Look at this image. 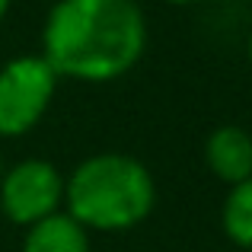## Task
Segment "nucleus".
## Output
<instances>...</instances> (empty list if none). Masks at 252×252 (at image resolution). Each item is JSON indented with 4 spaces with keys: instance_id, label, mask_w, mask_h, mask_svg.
Returning a JSON list of instances; mask_svg holds the SVG:
<instances>
[{
    "instance_id": "1",
    "label": "nucleus",
    "mask_w": 252,
    "mask_h": 252,
    "mask_svg": "<svg viewBox=\"0 0 252 252\" xmlns=\"http://www.w3.org/2000/svg\"><path fill=\"white\" fill-rule=\"evenodd\" d=\"M147 48L137 0H55L42 26V58L58 80L112 83L134 70Z\"/></svg>"
},
{
    "instance_id": "2",
    "label": "nucleus",
    "mask_w": 252,
    "mask_h": 252,
    "mask_svg": "<svg viewBox=\"0 0 252 252\" xmlns=\"http://www.w3.org/2000/svg\"><path fill=\"white\" fill-rule=\"evenodd\" d=\"M157 204L154 172L137 157L105 150L77 163L64 176V208L80 227L125 233L150 217Z\"/></svg>"
},
{
    "instance_id": "3",
    "label": "nucleus",
    "mask_w": 252,
    "mask_h": 252,
    "mask_svg": "<svg viewBox=\"0 0 252 252\" xmlns=\"http://www.w3.org/2000/svg\"><path fill=\"white\" fill-rule=\"evenodd\" d=\"M58 93V74L42 55L13 58L0 67V137H23L38 128Z\"/></svg>"
},
{
    "instance_id": "4",
    "label": "nucleus",
    "mask_w": 252,
    "mask_h": 252,
    "mask_svg": "<svg viewBox=\"0 0 252 252\" xmlns=\"http://www.w3.org/2000/svg\"><path fill=\"white\" fill-rule=\"evenodd\" d=\"M64 204V176L48 160H23L3 169L0 179V211L16 227H32L45 217L58 214Z\"/></svg>"
},
{
    "instance_id": "5",
    "label": "nucleus",
    "mask_w": 252,
    "mask_h": 252,
    "mask_svg": "<svg viewBox=\"0 0 252 252\" xmlns=\"http://www.w3.org/2000/svg\"><path fill=\"white\" fill-rule=\"evenodd\" d=\"M204 163L223 185L252 179V134L240 125H220L204 141Z\"/></svg>"
},
{
    "instance_id": "6",
    "label": "nucleus",
    "mask_w": 252,
    "mask_h": 252,
    "mask_svg": "<svg viewBox=\"0 0 252 252\" xmlns=\"http://www.w3.org/2000/svg\"><path fill=\"white\" fill-rule=\"evenodd\" d=\"M23 252H90V230L80 227L67 211L26 227Z\"/></svg>"
},
{
    "instance_id": "7",
    "label": "nucleus",
    "mask_w": 252,
    "mask_h": 252,
    "mask_svg": "<svg viewBox=\"0 0 252 252\" xmlns=\"http://www.w3.org/2000/svg\"><path fill=\"white\" fill-rule=\"evenodd\" d=\"M220 227L233 246L252 249V179L230 185L220 208Z\"/></svg>"
},
{
    "instance_id": "8",
    "label": "nucleus",
    "mask_w": 252,
    "mask_h": 252,
    "mask_svg": "<svg viewBox=\"0 0 252 252\" xmlns=\"http://www.w3.org/2000/svg\"><path fill=\"white\" fill-rule=\"evenodd\" d=\"M10 3H13V0H0V23H3L6 13H10Z\"/></svg>"
},
{
    "instance_id": "9",
    "label": "nucleus",
    "mask_w": 252,
    "mask_h": 252,
    "mask_svg": "<svg viewBox=\"0 0 252 252\" xmlns=\"http://www.w3.org/2000/svg\"><path fill=\"white\" fill-rule=\"evenodd\" d=\"M163 3H172V6H191V3H201V0H163Z\"/></svg>"
},
{
    "instance_id": "10",
    "label": "nucleus",
    "mask_w": 252,
    "mask_h": 252,
    "mask_svg": "<svg viewBox=\"0 0 252 252\" xmlns=\"http://www.w3.org/2000/svg\"><path fill=\"white\" fill-rule=\"evenodd\" d=\"M249 61H252V35H249Z\"/></svg>"
},
{
    "instance_id": "11",
    "label": "nucleus",
    "mask_w": 252,
    "mask_h": 252,
    "mask_svg": "<svg viewBox=\"0 0 252 252\" xmlns=\"http://www.w3.org/2000/svg\"><path fill=\"white\" fill-rule=\"evenodd\" d=\"M0 179H3V163H0Z\"/></svg>"
}]
</instances>
